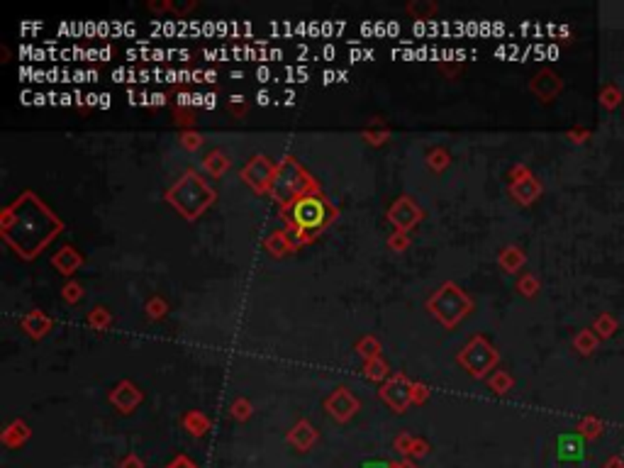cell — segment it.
I'll list each match as a JSON object with an SVG mask.
<instances>
[{
    "instance_id": "6da1fadb",
    "label": "cell",
    "mask_w": 624,
    "mask_h": 468,
    "mask_svg": "<svg viewBox=\"0 0 624 468\" xmlns=\"http://www.w3.org/2000/svg\"><path fill=\"white\" fill-rule=\"evenodd\" d=\"M295 218L302 227H314L322 220V205L317 201H302L295 210Z\"/></svg>"
}]
</instances>
